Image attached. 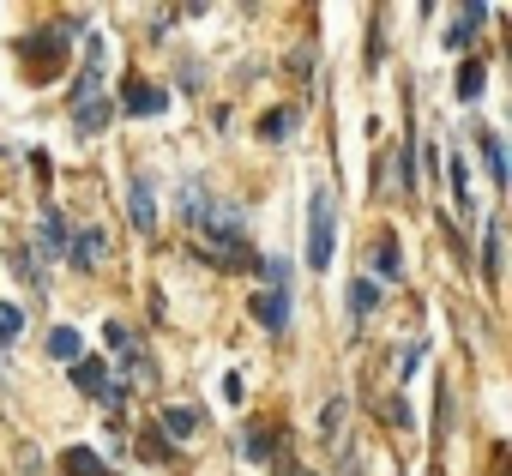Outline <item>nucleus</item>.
I'll list each match as a JSON object with an SVG mask.
<instances>
[{
    "instance_id": "dca6fc26",
    "label": "nucleus",
    "mask_w": 512,
    "mask_h": 476,
    "mask_svg": "<svg viewBox=\"0 0 512 476\" xmlns=\"http://www.w3.org/2000/svg\"><path fill=\"white\" fill-rule=\"evenodd\" d=\"M49 356H55V362H79V332L55 326V332H49Z\"/></svg>"
},
{
    "instance_id": "5701e85b",
    "label": "nucleus",
    "mask_w": 512,
    "mask_h": 476,
    "mask_svg": "<svg viewBox=\"0 0 512 476\" xmlns=\"http://www.w3.org/2000/svg\"><path fill=\"white\" fill-rule=\"evenodd\" d=\"M19 326H25L19 308H13V302H0V338H19Z\"/></svg>"
},
{
    "instance_id": "a211bd4d",
    "label": "nucleus",
    "mask_w": 512,
    "mask_h": 476,
    "mask_svg": "<svg viewBox=\"0 0 512 476\" xmlns=\"http://www.w3.org/2000/svg\"><path fill=\"white\" fill-rule=\"evenodd\" d=\"M374 266H380V278H404V272H398V235H380Z\"/></svg>"
},
{
    "instance_id": "f03ea898",
    "label": "nucleus",
    "mask_w": 512,
    "mask_h": 476,
    "mask_svg": "<svg viewBox=\"0 0 512 476\" xmlns=\"http://www.w3.org/2000/svg\"><path fill=\"white\" fill-rule=\"evenodd\" d=\"M67 37H73L67 25H43V31H31V37H25V49H19V55H25L37 73H55V67L67 61Z\"/></svg>"
},
{
    "instance_id": "20e7f679",
    "label": "nucleus",
    "mask_w": 512,
    "mask_h": 476,
    "mask_svg": "<svg viewBox=\"0 0 512 476\" xmlns=\"http://www.w3.org/2000/svg\"><path fill=\"white\" fill-rule=\"evenodd\" d=\"M103 254H109V235H103V229H79V235H67V260H73L79 272H97Z\"/></svg>"
},
{
    "instance_id": "f8f14e48",
    "label": "nucleus",
    "mask_w": 512,
    "mask_h": 476,
    "mask_svg": "<svg viewBox=\"0 0 512 476\" xmlns=\"http://www.w3.org/2000/svg\"><path fill=\"white\" fill-rule=\"evenodd\" d=\"M482 278H500V223H482Z\"/></svg>"
},
{
    "instance_id": "6e6552de",
    "label": "nucleus",
    "mask_w": 512,
    "mask_h": 476,
    "mask_svg": "<svg viewBox=\"0 0 512 476\" xmlns=\"http://www.w3.org/2000/svg\"><path fill=\"white\" fill-rule=\"evenodd\" d=\"M61 476H109V464L97 452H85V446H67L61 452Z\"/></svg>"
},
{
    "instance_id": "ddd939ff",
    "label": "nucleus",
    "mask_w": 512,
    "mask_h": 476,
    "mask_svg": "<svg viewBox=\"0 0 512 476\" xmlns=\"http://www.w3.org/2000/svg\"><path fill=\"white\" fill-rule=\"evenodd\" d=\"M476 25H482V7H470V13H458V19H452V31H446V49H470V37H476Z\"/></svg>"
},
{
    "instance_id": "2eb2a0df",
    "label": "nucleus",
    "mask_w": 512,
    "mask_h": 476,
    "mask_svg": "<svg viewBox=\"0 0 512 476\" xmlns=\"http://www.w3.org/2000/svg\"><path fill=\"white\" fill-rule=\"evenodd\" d=\"M350 308H356V314L368 320V314L380 308V284H368V278H356V284H350Z\"/></svg>"
},
{
    "instance_id": "423d86ee",
    "label": "nucleus",
    "mask_w": 512,
    "mask_h": 476,
    "mask_svg": "<svg viewBox=\"0 0 512 476\" xmlns=\"http://www.w3.org/2000/svg\"><path fill=\"white\" fill-rule=\"evenodd\" d=\"M163 103H169V97H163L157 85H139V79L121 85V109H127V115H163Z\"/></svg>"
},
{
    "instance_id": "4be33fe9",
    "label": "nucleus",
    "mask_w": 512,
    "mask_h": 476,
    "mask_svg": "<svg viewBox=\"0 0 512 476\" xmlns=\"http://www.w3.org/2000/svg\"><path fill=\"white\" fill-rule=\"evenodd\" d=\"M43 242H49V248H67V223H61L55 211L43 217Z\"/></svg>"
},
{
    "instance_id": "9d476101",
    "label": "nucleus",
    "mask_w": 512,
    "mask_h": 476,
    "mask_svg": "<svg viewBox=\"0 0 512 476\" xmlns=\"http://www.w3.org/2000/svg\"><path fill=\"white\" fill-rule=\"evenodd\" d=\"M73 386L103 398V392H109V374H103V362H97V356H79V362H73Z\"/></svg>"
},
{
    "instance_id": "aec40b11",
    "label": "nucleus",
    "mask_w": 512,
    "mask_h": 476,
    "mask_svg": "<svg viewBox=\"0 0 512 476\" xmlns=\"http://www.w3.org/2000/svg\"><path fill=\"white\" fill-rule=\"evenodd\" d=\"M458 97H464V103H476V97H482V67H476V61L458 73Z\"/></svg>"
},
{
    "instance_id": "b1692460",
    "label": "nucleus",
    "mask_w": 512,
    "mask_h": 476,
    "mask_svg": "<svg viewBox=\"0 0 512 476\" xmlns=\"http://www.w3.org/2000/svg\"><path fill=\"white\" fill-rule=\"evenodd\" d=\"M103 338H109V344H115V350H127V344H133V332H127V326H121V320H109V326H103Z\"/></svg>"
},
{
    "instance_id": "f257e3e1",
    "label": "nucleus",
    "mask_w": 512,
    "mask_h": 476,
    "mask_svg": "<svg viewBox=\"0 0 512 476\" xmlns=\"http://www.w3.org/2000/svg\"><path fill=\"white\" fill-rule=\"evenodd\" d=\"M332 248H338V211H332V193L314 187V199H308V266L326 272Z\"/></svg>"
},
{
    "instance_id": "412c9836",
    "label": "nucleus",
    "mask_w": 512,
    "mask_h": 476,
    "mask_svg": "<svg viewBox=\"0 0 512 476\" xmlns=\"http://www.w3.org/2000/svg\"><path fill=\"white\" fill-rule=\"evenodd\" d=\"M452 199L470 211V169H464V157H452Z\"/></svg>"
},
{
    "instance_id": "393cba45",
    "label": "nucleus",
    "mask_w": 512,
    "mask_h": 476,
    "mask_svg": "<svg viewBox=\"0 0 512 476\" xmlns=\"http://www.w3.org/2000/svg\"><path fill=\"white\" fill-rule=\"evenodd\" d=\"M284 476H308V470H296V464H284Z\"/></svg>"
},
{
    "instance_id": "6ab92c4d",
    "label": "nucleus",
    "mask_w": 512,
    "mask_h": 476,
    "mask_svg": "<svg viewBox=\"0 0 512 476\" xmlns=\"http://www.w3.org/2000/svg\"><path fill=\"white\" fill-rule=\"evenodd\" d=\"M482 157H488V175L506 181V151H500V133H482Z\"/></svg>"
},
{
    "instance_id": "4468645a",
    "label": "nucleus",
    "mask_w": 512,
    "mask_h": 476,
    "mask_svg": "<svg viewBox=\"0 0 512 476\" xmlns=\"http://www.w3.org/2000/svg\"><path fill=\"white\" fill-rule=\"evenodd\" d=\"M193 428H199V416H193L187 404H169V410H163V434H169V440H187Z\"/></svg>"
},
{
    "instance_id": "1a4fd4ad",
    "label": "nucleus",
    "mask_w": 512,
    "mask_h": 476,
    "mask_svg": "<svg viewBox=\"0 0 512 476\" xmlns=\"http://www.w3.org/2000/svg\"><path fill=\"white\" fill-rule=\"evenodd\" d=\"M290 133H296V109H266V115H260V139H266V145H284Z\"/></svg>"
},
{
    "instance_id": "0eeeda50",
    "label": "nucleus",
    "mask_w": 512,
    "mask_h": 476,
    "mask_svg": "<svg viewBox=\"0 0 512 476\" xmlns=\"http://www.w3.org/2000/svg\"><path fill=\"white\" fill-rule=\"evenodd\" d=\"M73 121H79V133H103V127L115 121V103H109V97H91V103H73Z\"/></svg>"
},
{
    "instance_id": "7ed1b4c3",
    "label": "nucleus",
    "mask_w": 512,
    "mask_h": 476,
    "mask_svg": "<svg viewBox=\"0 0 512 476\" xmlns=\"http://www.w3.org/2000/svg\"><path fill=\"white\" fill-rule=\"evenodd\" d=\"M127 217H133V229H157V181L151 175H133V187H127Z\"/></svg>"
},
{
    "instance_id": "39448f33",
    "label": "nucleus",
    "mask_w": 512,
    "mask_h": 476,
    "mask_svg": "<svg viewBox=\"0 0 512 476\" xmlns=\"http://www.w3.org/2000/svg\"><path fill=\"white\" fill-rule=\"evenodd\" d=\"M253 320H260L266 332H284V326H290V290H266V296H253Z\"/></svg>"
},
{
    "instance_id": "9b49d317",
    "label": "nucleus",
    "mask_w": 512,
    "mask_h": 476,
    "mask_svg": "<svg viewBox=\"0 0 512 476\" xmlns=\"http://www.w3.org/2000/svg\"><path fill=\"white\" fill-rule=\"evenodd\" d=\"M181 217L205 229V217H211V199H205V181H187V187H181Z\"/></svg>"
},
{
    "instance_id": "f3484780",
    "label": "nucleus",
    "mask_w": 512,
    "mask_h": 476,
    "mask_svg": "<svg viewBox=\"0 0 512 476\" xmlns=\"http://www.w3.org/2000/svg\"><path fill=\"white\" fill-rule=\"evenodd\" d=\"M344 416H350V398H332V404L320 410V434L338 440V434H344Z\"/></svg>"
}]
</instances>
